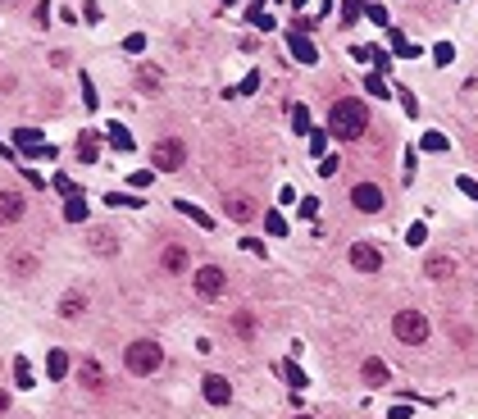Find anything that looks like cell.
Returning a JSON list of instances; mask_svg holds the SVG:
<instances>
[{
  "label": "cell",
  "instance_id": "6da1fadb",
  "mask_svg": "<svg viewBox=\"0 0 478 419\" xmlns=\"http://www.w3.org/2000/svg\"><path fill=\"white\" fill-rule=\"evenodd\" d=\"M365 123H369V114H365V100H337L333 110H328V133L342 137V142H356V137H365Z\"/></svg>",
  "mask_w": 478,
  "mask_h": 419
},
{
  "label": "cell",
  "instance_id": "7a4b0ae2",
  "mask_svg": "<svg viewBox=\"0 0 478 419\" xmlns=\"http://www.w3.org/2000/svg\"><path fill=\"white\" fill-rule=\"evenodd\" d=\"M123 364H128V374L146 378V374H155V369L164 364V351H160V342H151V337H137V342L128 346V355H123Z\"/></svg>",
  "mask_w": 478,
  "mask_h": 419
},
{
  "label": "cell",
  "instance_id": "3957f363",
  "mask_svg": "<svg viewBox=\"0 0 478 419\" xmlns=\"http://www.w3.org/2000/svg\"><path fill=\"white\" fill-rule=\"evenodd\" d=\"M392 333H396L401 342L419 346V342H428V319L419 315V310H401V315L392 319Z\"/></svg>",
  "mask_w": 478,
  "mask_h": 419
},
{
  "label": "cell",
  "instance_id": "277c9868",
  "mask_svg": "<svg viewBox=\"0 0 478 419\" xmlns=\"http://www.w3.org/2000/svg\"><path fill=\"white\" fill-rule=\"evenodd\" d=\"M183 160H187V151H183V142H178V137H160V142L151 146V165L160 169V174L183 169Z\"/></svg>",
  "mask_w": 478,
  "mask_h": 419
},
{
  "label": "cell",
  "instance_id": "5b68a950",
  "mask_svg": "<svg viewBox=\"0 0 478 419\" xmlns=\"http://www.w3.org/2000/svg\"><path fill=\"white\" fill-rule=\"evenodd\" d=\"M223 292H228V278H223V269H219V265L196 269V297H201V301H219Z\"/></svg>",
  "mask_w": 478,
  "mask_h": 419
},
{
  "label": "cell",
  "instance_id": "8992f818",
  "mask_svg": "<svg viewBox=\"0 0 478 419\" xmlns=\"http://www.w3.org/2000/svg\"><path fill=\"white\" fill-rule=\"evenodd\" d=\"M351 205L365 210V214H378V210H383V192L374 187V183H356V187H351Z\"/></svg>",
  "mask_w": 478,
  "mask_h": 419
},
{
  "label": "cell",
  "instance_id": "52a82bcc",
  "mask_svg": "<svg viewBox=\"0 0 478 419\" xmlns=\"http://www.w3.org/2000/svg\"><path fill=\"white\" fill-rule=\"evenodd\" d=\"M77 383H82V392H96V397L109 387V383H105V369H100V364L91 360V355H87L82 364H77Z\"/></svg>",
  "mask_w": 478,
  "mask_h": 419
},
{
  "label": "cell",
  "instance_id": "ba28073f",
  "mask_svg": "<svg viewBox=\"0 0 478 419\" xmlns=\"http://www.w3.org/2000/svg\"><path fill=\"white\" fill-rule=\"evenodd\" d=\"M351 265H356L360 274H378V269H383V255L374 251L369 242H360V246H351Z\"/></svg>",
  "mask_w": 478,
  "mask_h": 419
},
{
  "label": "cell",
  "instance_id": "9c48e42d",
  "mask_svg": "<svg viewBox=\"0 0 478 419\" xmlns=\"http://www.w3.org/2000/svg\"><path fill=\"white\" fill-rule=\"evenodd\" d=\"M223 210H228L232 223H250V219H255V201H250V196H237V192H232V196H223Z\"/></svg>",
  "mask_w": 478,
  "mask_h": 419
},
{
  "label": "cell",
  "instance_id": "30bf717a",
  "mask_svg": "<svg viewBox=\"0 0 478 419\" xmlns=\"http://www.w3.org/2000/svg\"><path fill=\"white\" fill-rule=\"evenodd\" d=\"M23 210H28V205H23L19 192H0V223H19Z\"/></svg>",
  "mask_w": 478,
  "mask_h": 419
},
{
  "label": "cell",
  "instance_id": "8fae6325",
  "mask_svg": "<svg viewBox=\"0 0 478 419\" xmlns=\"http://www.w3.org/2000/svg\"><path fill=\"white\" fill-rule=\"evenodd\" d=\"M160 265H164V274H183V269H187V246H164V251H160Z\"/></svg>",
  "mask_w": 478,
  "mask_h": 419
},
{
  "label": "cell",
  "instance_id": "7c38bea8",
  "mask_svg": "<svg viewBox=\"0 0 478 419\" xmlns=\"http://www.w3.org/2000/svg\"><path fill=\"white\" fill-rule=\"evenodd\" d=\"M205 401H214V406H228V401H232V387H228V378L210 374V378H205Z\"/></svg>",
  "mask_w": 478,
  "mask_h": 419
},
{
  "label": "cell",
  "instance_id": "4fadbf2b",
  "mask_svg": "<svg viewBox=\"0 0 478 419\" xmlns=\"http://www.w3.org/2000/svg\"><path fill=\"white\" fill-rule=\"evenodd\" d=\"M87 246L96 255H114V251H119V242H114V232H109V228H91L87 232Z\"/></svg>",
  "mask_w": 478,
  "mask_h": 419
},
{
  "label": "cell",
  "instance_id": "5bb4252c",
  "mask_svg": "<svg viewBox=\"0 0 478 419\" xmlns=\"http://www.w3.org/2000/svg\"><path fill=\"white\" fill-rule=\"evenodd\" d=\"M82 310H87V297H82V292H64V297H59V319H77Z\"/></svg>",
  "mask_w": 478,
  "mask_h": 419
},
{
  "label": "cell",
  "instance_id": "9a60e30c",
  "mask_svg": "<svg viewBox=\"0 0 478 419\" xmlns=\"http://www.w3.org/2000/svg\"><path fill=\"white\" fill-rule=\"evenodd\" d=\"M10 274H14V278L37 274V255H33V251H14V255H10Z\"/></svg>",
  "mask_w": 478,
  "mask_h": 419
},
{
  "label": "cell",
  "instance_id": "2e32d148",
  "mask_svg": "<svg viewBox=\"0 0 478 419\" xmlns=\"http://www.w3.org/2000/svg\"><path fill=\"white\" fill-rule=\"evenodd\" d=\"M232 333H237V337H255V333H260V324H255V315H246V310H237V315H232Z\"/></svg>",
  "mask_w": 478,
  "mask_h": 419
},
{
  "label": "cell",
  "instance_id": "e0dca14e",
  "mask_svg": "<svg viewBox=\"0 0 478 419\" xmlns=\"http://www.w3.org/2000/svg\"><path fill=\"white\" fill-rule=\"evenodd\" d=\"M424 274L428 278H456V260H446V255H433L424 265Z\"/></svg>",
  "mask_w": 478,
  "mask_h": 419
},
{
  "label": "cell",
  "instance_id": "ac0fdd59",
  "mask_svg": "<svg viewBox=\"0 0 478 419\" xmlns=\"http://www.w3.org/2000/svg\"><path fill=\"white\" fill-rule=\"evenodd\" d=\"M292 55L301 59V64H315V46H310V37H301V32H292Z\"/></svg>",
  "mask_w": 478,
  "mask_h": 419
},
{
  "label": "cell",
  "instance_id": "d6986e66",
  "mask_svg": "<svg viewBox=\"0 0 478 419\" xmlns=\"http://www.w3.org/2000/svg\"><path fill=\"white\" fill-rule=\"evenodd\" d=\"M365 383H369V387H383V383H387V364L369 355V360H365Z\"/></svg>",
  "mask_w": 478,
  "mask_h": 419
},
{
  "label": "cell",
  "instance_id": "ffe728a7",
  "mask_svg": "<svg viewBox=\"0 0 478 419\" xmlns=\"http://www.w3.org/2000/svg\"><path fill=\"white\" fill-rule=\"evenodd\" d=\"M64 219H68V223H82V219H87V201L77 196V192L64 201Z\"/></svg>",
  "mask_w": 478,
  "mask_h": 419
},
{
  "label": "cell",
  "instance_id": "44dd1931",
  "mask_svg": "<svg viewBox=\"0 0 478 419\" xmlns=\"http://www.w3.org/2000/svg\"><path fill=\"white\" fill-rule=\"evenodd\" d=\"M46 369H50V378H64V374H68V351H50Z\"/></svg>",
  "mask_w": 478,
  "mask_h": 419
},
{
  "label": "cell",
  "instance_id": "7402d4cb",
  "mask_svg": "<svg viewBox=\"0 0 478 419\" xmlns=\"http://www.w3.org/2000/svg\"><path fill=\"white\" fill-rule=\"evenodd\" d=\"M14 146H19V151H37L42 142H37V133H33V128H19V133H14Z\"/></svg>",
  "mask_w": 478,
  "mask_h": 419
},
{
  "label": "cell",
  "instance_id": "603a6c76",
  "mask_svg": "<svg viewBox=\"0 0 478 419\" xmlns=\"http://www.w3.org/2000/svg\"><path fill=\"white\" fill-rule=\"evenodd\" d=\"M178 210H183L187 219H196V223H201V228H210V214H205V210H196V205H187V201H178Z\"/></svg>",
  "mask_w": 478,
  "mask_h": 419
},
{
  "label": "cell",
  "instance_id": "cb8c5ba5",
  "mask_svg": "<svg viewBox=\"0 0 478 419\" xmlns=\"http://www.w3.org/2000/svg\"><path fill=\"white\" fill-rule=\"evenodd\" d=\"M137 87H151V91H155V87H160V73L142 64V68H137Z\"/></svg>",
  "mask_w": 478,
  "mask_h": 419
},
{
  "label": "cell",
  "instance_id": "d4e9b609",
  "mask_svg": "<svg viewBox=\"0 0 478 419\" xmlns=\"http://www.w3.org/2000/svg\"><path fill=\"white\" fill-rule=\"evenodd\" d=\"M14 378H19V387H33V369H28V360L14 364Z\"/></svg>",
  "mask_w": 478,
  "mask_h": 419
},
{
  "label": "cell",
  "instance_id": "484cf974",
  "mask_svg": "<svg viewBox=\"0 0 478 419\" xmlns=\"http://www.w3.org/2000/svg\"><path fill=\"white\" fill-rule=\"evenodd\" d=\"M109 137H114V146H119V151H132V137L123 133L119 123H114V128H109Z\"/></svg>",
  "mask_w": 478,
  "mask_h": 419
},
{
  "label": "cell",
  "instance_id": "4316f807",
  "mask_svg": "<svg viewBox=\"0 0 478 419\" xmlns=\"http://www.w3.org/2000/svg\"><path fill=\"white\" fill-rule=\"evenodd\" d=\"M77 155H82V160H96V137H82V146H77Z\"/></svg>",
  "mask_w": 478,
  "mask_h": 419
},
{
  "label": "cell",
  "instance_id": "83f0119b",
  "mask_svg": "<svg viewBox=\"0 0 478 419\" xmlns=\"http://www.w3.org/2000/svg\"><path fill=\"white\" fill-rule=\"evenodd\" d=\"M424 146H428V151H446V137H442V133H428Z\"/></svg>",
  "mask_w": 478,
  "mask_h": 419
},
{
  "label": "cell",
  "instance_id": "f1b7e54d",
  "mask_svg": "<svg viewBox=\"0 0 478 419\" xmlns=\"http://www.w3.org/2000/svg\"><path fill=\"white\" fill-rule=\"evenodd\" d=\"M333 174H337V160H333V155H328L324 165H319V178H333Z\"/></svg>",
  "mask_w": 478,
  "mask_h": 419
},
{
  "label": "cell",
  "instance_id": "f546056e",
  "mask_svg": "<svg viewBox=\"0 0 478 419\" xmlns=\"http://www.w3.org/2000/svg\"><path fill=\"white\" fill-rule=\"evenodd\" d=\"M5 406H10V397H5V392H0V415H5Z\"/></svg>",
  "mask_w": 478,
  "mask_h": 419
},
{
  "label": "cell",
  "instance_id": "4dcf8cb0",
  "mask_svg": "<svg viewBox=\"0 0 478 419\" xmlns=\"http://www.w3.org/2000/svg\"><path fill=\"white\" fill-rule=\"evenodd\" d=\"M219 5H232V0H219Z\"/></svg>",
  "mask_w": 478,
  "mask_h": 419
},
{
  "label": "cell",
  "instance_id": "1f68e13d",
  "mask_svg": "<svg viewBox=\"0 0 478 419\" xmlns=\"http://www.w3.org/2000/svg\"><path fill=\"white\" fill-rule=\"evenodd\" d=\"M296 419H310V415H296Z\"/></svg>",
  "mask_w": 478,
  "mask_h": 419
}]
</instances>
